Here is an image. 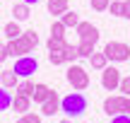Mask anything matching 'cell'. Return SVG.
<instances>
[{
    "instance_id": "cell-1",
    "label": "cell",
    "mask_w": 130,
    "mask_h": 123,
    "mask_svg": "<svg viewBox=\"0 0 130 123\" xmlns=\"http://www.w3.org/2000/svg\"><path fill=\"white\" fill-rule=\"evenodd\" d=\"M87 109H89V101L82 92H72V94L60 99V111L68 118H79V116L87 114Z\"/></svg>"
},
{
    "instance_id": "cell-2",
    "label": "cell",
    "mask_w": 130,
    "mask_h": 123,
    "mask_svg": "<svg viewBox=\"0 0 130 123\" xmlns=\"http://www.w3.org/2000/svg\"><path fill=\"white\" fill-rule=\"evenodd\" d=\"M65 77H68V82L72 85V89H77V92H84L89 87V72H87V68L77 65V63H70V65H68Z\"/></svg>"
},
{
    "instance_id": "cell-3",
    "label": "cell",
    "mask_w": 130,
    "mask_h": 123,
    "mask_svg": "<svg viewBox=\"0 0 130 123\" xmlns=\"http://www.w3.org/2000/svg\"><path fill=\"white\" fill-rule=\"evenodd\" d=\"M104 114H106V116L128 114L130 116V97H123V94L106 97V99H104Z\"/></svg>"
},
{
    "instance_id": "cell-4",
    "label": "cell",
    "mask_w": 130,
    "mask_h": 123,
    "mask_svg": "<svg viewBox=\"0 0 130 123\" xmlns=\"http://www.w3.org/2000/svg\"><path fill=\"white\" fill-rule=\"evenodd\" d=\"M104 53H106L108 60L113 63H125L130 60V46L123 41H108L106 46H104Z\"/></svg>"
},
{
    "instance_id": "cell-5",
    "label": "cell",
    "mask_w": 130,
    "mask_h": 123,
    "mask_svg": "<svg viewBox=\"0 0 130 123\" xmlns=\"http://www.w3.org/2000/svg\"><path fill=\"white\" fill-rule=\"evenodd\" d=\"M12 70L19 75V80H27V77H31L34 72L39 70V60L34 56H22V58L14 60V68H12Z\"/></svg>"
},
{
    "instance_id": "cell-6",
    "label": "cell",
    "mask_w": 130,
    "mask_h": 123,
    "mask_svg": "<svg viewBox=\"0 0 130 123\" xmlns=\"http://www.w3.org/2000/svg\"><path fill=\"white\" fill-rule=\"evenodd\" d=\"M5 48H7V56H12V58L29 56V53L34 51V46H31V43H29L24 36H19V39H10V41L5 43Z\"/></svg>"
},
{
    "instance_id": "cell-7",
    "label": "cell",
    "mask_w": 130,
    "mask_h": 123,
    "mask_svg": "<svg viewBox=\"0 0 130 123\" xmlns=\"http://www.w3.org/2000/svg\"><path fill=\"white\" fill-rule=\"evenodd\" d=\"M118 85H121V70L113 65H106L101 70V87L106 92H118Z\"/></svg>"
},
{
    "instance_id": "cell-8",
    "label": "cell",
    "mask_w": 130,
    "mask_h": 123,
    "mask_svg": "<svg viewBox=\"0 0 130 123\" xmlns=\"http://www.w3.org/2000/svg\"><path fill=\"white\" fill-rule=\"evenodd\" d=\"M77 36H79V41H89V43H94L96 46L99 43V29H96V24H92V22H79L77 27Z\"/></svg>"
},
{
    "instance_id": "cell-9",
    "label": "cell",
    "mask_w": 130,
    "mask_h": 123,
    "mask_svg": "<svg viewBox=\"0 0 130 123\" xmlns=\"http://www.w3.org/2000/svg\"><path fill=\"white\" fill-rule=\"evenodd\" d=\"M56 114H60V97H58V92H53L41 104V116H56Z\"/></svg>"
},
{
    "instance_id": "cell-10",
    "label": "cell",
    "mask_w": 130,
    "mask_h": 123,
    "mask_svg": "<svg viewBox=\"0 0 130 123\" xmlns=\"http://www.w3.org/2000/svg\"><path fill=\"white\" fill-rule=\"evenodd\" d=\"M12 17L17 19V22H27L29 17H31V5H27V3H14L12 5Z\"/></svg>"
},
{
    "instance_id": "cell-11",
    "label": "cell",
    "mask_w": 130,
    "mask_h": 123,
    "mask_svg": "<svg viewBox=\"0 0 130 123\" xmlns=\"http://www.w3.org/2000/svg\"><path fill=\"white\" fill-rule=\"evenodd\" d=\"M12 109L17 114H27L31 109V97H24V94H14L12 97Z\"/></svg>"
},
{
    "instance_id": "cell-12",
    "label": "cell",
    "mask_w": 130,
    "mask_h": 123,
    "mask_svg": "<svg viewBox=\"0 0 130 123\" xmlns=\"http://www.w3.org/2000/svg\"><path fill=\"white\" fill-rule=\"evenodd\" d=\"M0 80H3L5 89H17V85H19V75L14 70H3L0 72Z\"/></svg>"
},
{
    "instance_id": "cell-13",
    "label": "cell",
    "mask_w": 130,
    "mask_h": 123,
    "mask_svg": "<svg viewBox=\"0 0 130 123\" xmlns=\"http://www.w3.org/2000/svg\"><path fill=\"white\" fill-rule=\"evenodd\" d=\"M68 5H70V0H46V7H48V12L53 17H60L65 10H68Z\"/></svg>"
},
{
    "instance_id": "cell-14",
    "label": "cell",
    "mask_w": 130,
    "mask_h": 123,
    "mask_svg": "<svg viewBox=\"0 0 130 123\" xmlns=\"http://www.w3.org/2000/svg\"><path fill=\"white\" fill-rule=\"evenodd\" d=\"M51 94H53V89H51L48 85H34V94H31V99L36 101V104H43V101H46Z\"/></svg>"
},
{
    "instance_id": "cell-15",
    "label": "cell",
    "mask_w": 130,
    "mask_h": 123,
    "mask_svg": "<svg viewBox=\"0 0 130 123\" xmlns=\"http://www.w3.org/2000/svg\"><path fill=\"white\" fill-rule=\"evenodd\" d=\"M60 22H63L68 29H72V27H77V24L82 22V19H79V14L75 12V10H65V12L60 14Z\"/></svg>"
},
{
    "instance_id": "cell-16",
    "label": "cell",
    "mask_w": 130,
    "mask_h": 123,
    "mask_svg": "<svg viewBox=\"0 0 130 123\" xmlns=\"http://www.w3.org/2000/svg\"><path fill=\"white\" fill-rule=\"evenodd\" d=\"M89 63H92V68H94V70H104V68H106L108 65V58H106V53H96V51H94L92 53V56H89Z\"/></svg>"
},
{
    "instance_id": "cell-17",
    "label": "cell",
    "mask_w": 130,
    "mask_h": 123,
    "mask_svg": "<svg viewBox=\"0 0 130 123\" xmlns=\"http://www.w3.org/2000/svg\"><path fill=\"white\" fill-rule=\"evenodd\" d=\"M3 32H5V36H7V41H10V39H19V36H22V27H19V22H17V19L7 22Z\"/></svg>"
},
{
    "instance_id": "cell-18",
    "label": "cell",
    "mask_w": 130,
    "mask_h": 123,
    "mask_svg": "<svg viewBox=\"0 0 130 123\" xmlns=\"http://www.w3.org/2000/svg\"><path fill=\"white\" fill-rule=\"evenodd\" d=\"M65 32H68V27H65L60 19H56V22L51 24V36L53 39H65Z\"/></svg>"
},
{
    "instance_id": "cell-19",
    "label": "cell",
    "mask_w": 130,
    "mask_h": 123,
    "mask_svg": "<svg viewBox=\"0 0 130 123\" xmlns=\"http://www.w3.org/2000/svg\"><path fill=\"white\" fill-rule=\"evenodd\" d=\"M12 109V94H10L5 87H0V111Z\"/></svg>"
},
{
    "instance_id": "cell-20",
    "label": "cell",
    "mask_w": 130,
    "mask_h": 123,
    "mask_svg": "<svg viewBox=\"0 0 130 123\" xmlns=\"http://www.w3.org/2000/svg\"><path fill=\"white\" fill-rule=\"evenodd\" d=\"M63 53H65V63H75V60L79 58V51H77L75 43H68V46L63 48Z\"/></svg>"
},
{
    "instance_id": "cell-21",
    "label": "cell",
    "mask_w": 130,
    "mask_h": 123,
    "mask_svg": "<svg viewBox=\"0 0 130 123\" xmlns=\"http://www.w3.org/2000/svg\"><path fill=\"white\" fill-rule=\"evenodd\" d=\"M17 94H24V97H31V94H34V82L29 80V77L17 85Z\"/></svg>"
},
{
    "instance_id": "cell-22",
    "label": "cell",
    "mask_w": 130,
    "mask_h": 123,
    "mask_svg": "<svg viewBox=\"0 0 130 123\" xmlns=\"http://www.w3.org/2000/svg\"><path fill=\"white\" fill-rule=\"evenodd\" d=\"M108 10H111V14H113V17H123V10H125V0H111Z\"/></svg>"
},
{
    "instance_id": "cell-23",
    "label": "cell",
    "mask_w": 130,
    "mask_h": 123,
    "mask_svg": "<svg viewBox=\"0 0 130 123\" xmlns=\"http://www.w3.org/2000/svg\"><path fill=\"white\" fill-rule=\"evenodd\" d=\"M77 51H79V58H89L94 53V43H89V41H79L77 43Z\"/></svg>"
},
{
    "instance_id": "cell-24",
    "label": "cell",
    "mask_w": 130,
    "mask_h": 123,
    "mask_svg": "<svg viewBox=\"0 0 130 123\" xmlns=\"http://www.w3.org/2000/svg\"><path fill=\"white\" fill-rule=\"evenodd\" d=\"M48 51H63L65 46H68V41L65 39H53V36H48Z\"/></svg>"
},
{
    "instance_id": "cell-25",
    "label": "cell",
    "mask_w": 130,
    "mask_h": 123,
    "mask_svg": "<svg viewBox=\"0 0 130 123\" xmlns=\"http://www.w3.org/2000/svg\"><path fill=\"white\" fill-rule=\"evenodd\" d=\"M48 60H51V65H65V53L63 51H48Z\"/></svg>"
},
{
    "instance_id": "cell-26",
    "label": "cell",
    "mask_w": 130,
    "mask_h": 123,
    "mask_svg": "<svg viewBox=\"0 0 130 123\" xmlns=\"http://www.w3.org/2000/svg\"><path fill=\"white\" fill-rule=\"evenodd\" d=\"M89 5H92L94 12H106L108 5H111V0H89Z\"/></svg>"
},
{
    "instance_id": "cell-27",
    "label": "cell",
    "mask_w": 130,
    "mask_h": 123,
    "mask_svg": "<svg viewBox=\"0 0 130 123\" xmlns=\"http://www.w3.org/2000/svg\"><path fill=\"white\" fill-rule=\"evenodd\" d=\"M17 123H41V116H39V114H31V111H27V114L19 116Z\"/></svg>"
},
{
    "instance_id": "cell-28",
    "label": "cell",
    "mask_w": 130,
    "mask_h": 123,
    "mask_svg": "<svg viewBox=\"0 0 130 123\" xmlns=\"http://www.w3.org/2000/svg\"><path fill=\"white\" fill-rule=\"evenodd\" d=\"M22 36H24V39H27V41H29V43H31V46H34V48H36V46H39V34H36V32H34V29H27V32H22Z\"/></svg>"
},
{
    "instance_id": "cell-29",
    "label": "cell",
    "mask_w": 130,
    "mask_h": 123,
    "mask_svg": "<svg viewBox=\"0 0 130 123\" xmlns=\"http://www.w3.org/2000/svg\"><path fill=\"white\" fill-rule=\"evenodd\" d=\"M118 92L123 97H130V75L128 77H121V85H118Z\"/></svg>"
},
{
    "instance_id": "cell-30",
    "label": "cell",
    "mask_w": 130,
    "mask_h": 123,
    "mask_svg": "<svg viewBox=\"0 0 130 123\" xmlns=\"http://www.w3.org/2000/svg\"><path fill=\"white\" fill-rule=\"evenodd\" d=\"M111 123H130V116H128V114H118V116H111Z\"/></svg>"
},
{
    "instance_id": "cell-31",
    "label": "cell",
    "mask_w": 130,
    "mask_h": 123,
    "mask_svg": "<svg viewBox=\"0 0 130 123\" xmlns=\"http://www.w3.org/2000/svg\"><path fill=\"white\" fill-rule=\"evenodd\" d=\"M123 19H130V0H125V10H123Z\"/></svg>"
},
{
    "instance_id": "cell-32",
    "label": "cell",
    "mask_w": 130,
    "mask_h": 123,
    "mask_svg": "<svg viewBox=\"0 0 130 123\" xmlns=\"http://www.w3.org/2000/svg\"><path fill=\"white\" fill-rule=\"evenodd\" d=\"M7 58V48H5V43H0V63Z\"/></svg>"
},
{
    "instance_id": "cell-33",
    "label": "cell",
    "mask_w": 130,
    "mask_h": 123,
    "mask_svg": "<svg viewBox=\"0 0 130 123\" xmlns=\"http://www.w3.org/2000/svg\"><path fill=\"white\" fill-rule=\"evenodd\" d=\"M22 3H27V5H36V3H41V0H22Z\"/></svg>"
},
{
    "instance_id": "cell-34",
    "label": "cell",
    "mask_w": 130,
    "mask_h": 123,
    "mask_svg": "<svg viewBox=\"0 0 130 123\" xmlns=\"http://www.w3.org/2000/svg\"><path fill=\"white\" fill-rule=\"evenodd\" d=\"M60 123H72V118H63V121H60Z\"/></svg>"
}]
</instances>
